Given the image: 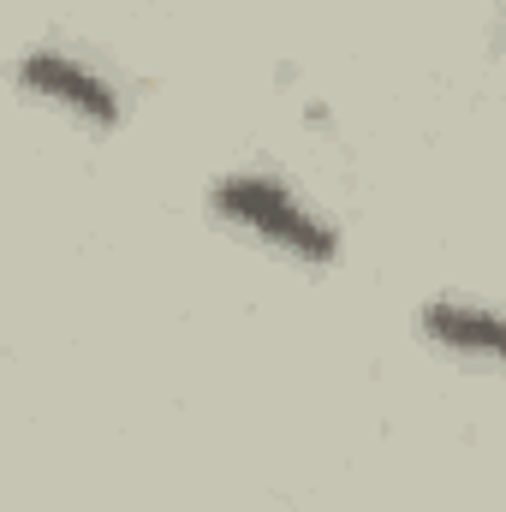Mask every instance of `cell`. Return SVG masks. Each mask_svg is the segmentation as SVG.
Instances as JSON below:
<instances>
[{
    "label": "cell",
    "instance_id": "2",
    "mask_svg": "<svg viewBox=\"0 0 506 512\" xmlns=\"http://www.w3.org/2000/svg\"><path fill=\"white\" fill-rule=\"evenodd\" d=\"M18 84L24 90H36V96H48V102H60V108H72V114H84V120H96V126H114L120 120V96H114V84H102L90 66H78L72 54H24L18 60Z\"/></svg>",
    "mask_w": 506,
    "mask_h": 512
},
{
    "label": "cell",
    "instance_id": "1",
    "mask_svg": "<svg viewBox=\"0 0 506 512\" xmlns=\"http://www.w3.org/2000/svg\"><path fill=\"white\" fill-rule=\"evenodd\" d=\"M215 209L227 221H239L245 233H256V239H268V245H280V251H292V256H304V262H328V256L340 251L334 227L310 203H298L280 179H268V173H233V179H221L215 185Z\"/></svg>",
    "mask_w": 506,
    "mask_h": 512
},
{
    "label": "cell",
    "instance_id": "3",
    "mask_svg": "<svg viewBox=\"0 0 506 512\" xmlns=\"http://www.w3.org/2000/svg\"><path fill=\"white\" fill-rule=\"evenodd\" d=\"M423 328H429V340H441L447 352H477V358H495V352H501V328H495V316H489L483 304H453V298H441V304H429Z\"/></svg>",
    "mask_w": 506,
    "mask_h": 512
}]
</instances>
